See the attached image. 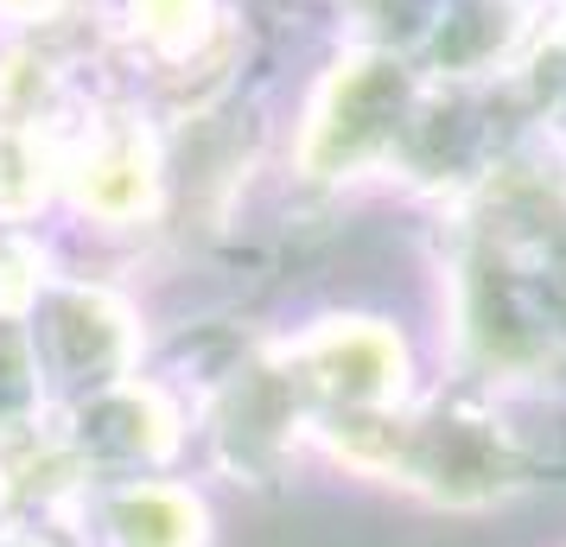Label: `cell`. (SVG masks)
Segmentation results:
<instances>
[{
	"instance_id": "cell-1",
	"label": "cell",
	"mask_w": 566,
	"mask_h": 547,
	"mask_svg": "<svg viewBox=\"0 0 566 547\" xmlns=\"http://www.w3.org/2000/svg\"><path fill=\"white\" fill-rule=\"evenodd\" d=\"M115 522H122V547H191V516L179 496H128Z\"/></svg>"
}]
</instances>
